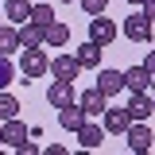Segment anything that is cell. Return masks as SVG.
Here are the masks:
<instances>
[{
	"mask_svg": "<svg viewBox=\"0 0 155 155\" xmlns=\"http://www.w3.org/2000/svg\"><path fill=\"white\" fill-rule=\"evenodd\" d=\"M124 140H128V151L136 155H143V151H151V143H155V132L143 124V120H132L128 128H124Z\"/></svg>",
	"mask_w": 155,
	"mask_h": 155,
	"instance_id": "3",
	"label": "cell"
},
{
	"mask_svg": "<svg viewBox=\"0 0 155 155\" xmlns=\"http://www.w3.org/2000/svg\"><path fill=\"white\" fill-rule=\"evenodd\" d=\"M0 27H4V12H0Z\"/></svg>",
	"mask_w": 155,
	"mask_h": 155,
	"instance_id": "29",
	"label": "cell"
},
{
	"mask_svg": "<svg viewBox=\"0 0 155 155\" xmlns=\"http://www.w3.org/2000/svg\"><path fill=\"white\" fill-rule=\"evenodd\" d=\"M16 51H23V43H19V27L12 23V27H0V54H16Z\"/></svg>",
	"mask_w": 155,
	"mask_h": 155,
	"instance_id": "17",
	"label": "cell"
},
{
	"mask_svg": "<svg viewBox=\"0 0 155 155\" xmlns=\"http://www.w3.org/2000/svg\"><path fill=\"white\" fill-rule=\"evenodd\" d=\"M43 39H47V31L35 27L31 19H27V23H19V43H23V47H43Z\"/></svg>",
	"mask_w": 155,
	"mask_h": 155,
	"instance_id": "19",
	"label": "cell"
},
{
	"mask_svg": "<svg viewBox=\"0 0 155 155\" xmlns=\"http://www.w3.org/2000/svg\"><path fill=\"white\" fill-rule=\"evenodd\" d=\"M101 140H105V124H81L78 128V143L85 147V151H93V147H101Z\"/></svg>",
	"mask_w": 155,
	"mask_h": 155,
	"instance_id": "14",
	"label": "cell"
},
{
	"mask_svg": "<svg viewBox=\"0 0 155 155\" xmlns=\"http://www.w3.org/2000/svg\"><path fill=\"white\" fill-rule=\"evenodd\" d=\"M128 4H132V8H140V4H143V0H128Z\"/></svg>",
	"mask_w": 155,
	"mask_h": 155,
	"instance_id": "26",
	"label": "cell"
},
{
	"mask_svg": "<svg viewBox=\"0 0 155 155\" xmlns=\"http://www.w3.org/2000/svg\"><path fill=\"white\" fill-rule=\"evenodd\" d=\"M78 4H81L85 16H101V12H109V0H78Z\"/></svg>",
	"mask_w": 155,
	"mask_h": 155,
	"instance_id": "23",
	"label": "cell"
},
{
	"mask_svg": "<svg viewBox=\"0 0 155 155\" xmlns=\"http://www.w3.org/2000/svg\"><path fill=\"white\" fill-rule=\"evenodd\" d=\"M58 4H78V0H58Z\"/></svg>",
	"mask_w": 155,
	"mask_h": 155,
	"instance_id": "27",
	"label": "cell"
},
{
	"mask_svg": "<svg viewBox=\"0 0 155 155\" xmlns=\"http://www.w3.org/2000/svg\"><path fill=\"white\" fill-rule=\"evenodd\" d=\"M151 19H147V12H143V8H140V12H132V16L124 19V27H120V31H124V39H132V43H151Z\"/></svg>",
	"mask_w": 155,
	"mask_h": 155,
	"instance_id": "2",
	"label": "cell"
},
{
	"mask_svg": "<svg viewBox=\"0 0 155 155\" xmlns=\"http://www.w3.org/2000/svg\"><path fill=\"white\" fill-rule=\"evenodd\" d=\"M70 43V27L62 23V19H54L51 27H47V39H43V47H66Z\"/></svg>",
	"mask_w": 155,
	"mask_h": 155,
	"instance_id": "18",
	"label": "cell"
},
{
	"mask_svg": "<svg viewBox=\"0 0 155 155\" xmlns=\"http://www.w3.org/2000/svg\"><path fill=\"white\" fill-rule=\"evenodd\" d=\"M124 89H128V93H147V89H151V70H147L143 62L128 66V70H124Z\"/></svg>",
	"mask_w": 155,
	"mask_h": 155,
	"instance_id": "7",
	"label": "cell"
},
{
	"mask_svg": "<svg viewBox=\"0 0 155 155\" xmlns=\"http://www.w3.org/2000/svg\"><path fill=\"white\" fill-rule=\"evenodd\" d=\"M151 109H155V89H151Z\"/></svg>",
	"mask_w": 155,
	"mask_h": 155,
	"instance_id": "28",
	"label": "cell"
},
{
	"mask_svg": "<svg viewBox=\"0 0 155 155\" xmlns=\"http://www.w3.org/2000/svg\"><path fill=\"white\" fill-rule=\"evenodd\" d=\"M78 74H81L78 54H54V58H51V78H66V81H74Z\"/></svg>",
	"mask_w": 155,
	"mask_h": 155,
	"instance_id": "10",
	"label": "cell"
},
{
	"mask_svg": "<svg viewBox=\"0 0 155 155\" xmlns=\"http://www.w3.org/2000/svg\"><path fill=\"white\" fill-rule=\"evenodd\" d=\"M101 43H93V39H85L81 47H78V62H81V70H97L101 66Z\"/></svg>",
	"mask_w": 155,
	"mask_h": 155,
	"instance_id": "13",
	"label": "cell"
},
{
	"mask_svg": "<svg viewBox=\"0 0 155 155\" xmlns=\"http://www.w3.org/2000/svg\"><path fill=\"white\" fill-rule=\"evenodd\" d=\"M19 70H23L27 81H31V78H47V74H51L47 51H43V47H23V51H19Z\"/></svg>",
	"mask_w": 155,
	"mask_h": 155,
	"instance_id": "1",
	"label": "cell"
},
{
	"mask_svg": "<svg viewBox=\"0 0 155 155\" xmlns=\"http://www.w3.org/2000/svg\"><path fill=\"white\" fill-rule=\"evenodd\" d=\"M85 120H89V113H85L78 101H70L66 109H58V124H62V132H74V136H78V128H81Z\"/></svg>",
	"mask_w": 155,
	"mask_h": 155,
	"instance_id": "9",
	"label": "cell"
},
{
	"mask_svg": "<svg viewBox=\"0 0 155 155\" xmlns=\"http://www.w3.org/2000/svg\"><path fill=\"white\" fill-rule=\"evenodd\" d=\"M8 116H19V101L8 89H0V120H8Z\"/></svg>",
	"mask_w": 155,
	"mask_h": 155,
	"instance_id": "21",
	"label": "cell"
},
{
	"mask_svg": "<svg viewBox=\"0 0 155 155\" xmlns=\"http://www.w3.org/2000/svg\"><path fill=\"white\" fill-rule=\"evenodd\" d=\"M16 78V66H12V58L0 54V89H8V81Z\"/></svg>",
	"mask_w": 155,
	"mask_h": 155,
	"instance_id": "22",
	"label": "cell"
},
{
	"mask_svg": "<svg viewBox=\"0 0 155 155\" xmlns=\"http://www.w3.org/2000/svg\"><path fill=\"white\" fill-rule=\"evenodd\" d=\"M101 124H105L109 136H124V128L132 124V116H128V109H113V105H109V109L101 113Z\"/></svg>",
	"mask_w": 155,
	"mask_h": 155,
	"instance_id": "11",
	"label": "cell"
},
{
	"mask_svg": "<svg viewBox=\"0 0 155 155\" xmlns=\"http://www.w3.org/2000/svg\"><path fill=\"white\" fill-rule=\"evenodd\" d=\"M151 89H155V78H151Z\"/></svg>",
	"mask_w": 155,
	"mask_h": 155,
	"instance_id": "30",
	"label": "cell"
},
{
	"mask_svg": "<svg viewBox=\"0 0 155 155\" xmlns=\"http://www.w3.org/2000/svg\"><path fill=\"white\" fill-rule=\"evenodd\" d=\"M31 23L47 31V27L54 23V8H51V4H31Z\"/></svg>",
	"mask_w": 155,
	"mask_h": 155,
	"instance_id": "20",
	"label": "cell"
},
{
	"mask_svg": "<svg viewBox=\"0 0 155 155\" xmlns=\"http://www.w3.org/2000/svg\"><path fill=\"white\" fill-rule=\"evenodd\" d=\"M124 109H128V116H132V120H147V116L155 113V109H151V97H147V93H132Z\"/></svg>",
	"mask_w": 155,
	"mask_h": 155,
	"instance_id": "16",
	"label": "cell"
},
{
	"mask_svg": "<svg viewBox=\"0 0 155 155\" xmlns=\"http://www.w3.org/2000/svg\"><path fill=\"white\" fill-rule=\"evenodd\" d=\"M78 105H81V109H85L89 116H101L105 109H109V97H105V93H101V89L93 85V89H85V93H78Z\"/></svg>",
	"mask_w": 155,
	"mask_h": 155,
	"instance_id": "12",
	"label": "cell"
},
{
	"mask_svg": "<svg viewBox=\"0 0 155 155\" xmlns=\"http://www.w3.org/2000/svg\"><path fill=\"white\" fill-rule=\"evenodd\" d=\"M0 147H4V140H0Z\"/></svg>",
	"mask_w": 155,
	"mask_h": 155,
	"instance_id": "31",
	"label": "cell"
},
{
	"mask_svg": "<svg viewBox=\"0 0 155 155\" xmlns=\"http://www.w3.org/2000/svg\"><path fill=\"white\" fill-rule=\"evenodd\" d=\"M97 89L109 97V101H113L116 93H124V70H113V66L101 70V66H97Z\"/></svg>",
	"mask_w": 155,
	"mask_h": 155,
	"instance_id": "8",
	"label": "cell"
},
{
	"mask_svg": "<svg viewBox=\"0 0 155 155\" xmlns=\"http://www.w3.org/2000/svg\"><path fill=\"white\" fill-rule=\"evenodd\" d=\"M31 136V128L19 120V116H8V120H0V140H4V147H12V151H19V143Z\"/></svg>",
	"mask_w": 155,
	"mask_h": 155,
	"instance_id": "4",
	"label": "cell"
},
{
	"mask_svg": "<svg viewBox=\"0 0 155 155\" xmlns=\"http://www.w3.org/2000/svg\"><path fill=\"white\" fill-rule=\"evenodd\" d=\"M70 101H78L74 81H66V78H54V81L47 85V105H51V109H66Z\"/></svg>",
	"mask_w": 155,
	"mask_h": 155,
	"instance_id": "6",
	"label": "cell"
},
{
	"mask_svg": "<svg viewBox=\"0 0 155 155\" xmlns=\"http://www.w3.org/2000/svg\"><path fill=\"white\" fill-rule=\"evenodd\" d=\"M143 66H147V70H151V78H155V51H151L147 58H143Z\"/></svg>",
	"mask_w": 155,
	"mask_h": 155,
	"instance_id": "25",
	"label": "cell"
},
{
	"mask_svg": "<svg viewBox=\"0 0 155 155\" xmlns=\"http://www.w3.org/2000/svg\"><path fill=\"white\" fill-rule=\"evenodd\" d=\"M120 35V27H116L113 19L105 16V12H101V16H89V39H93V43H101V47H113V39Z\"/></svg>",
	"mask_w": 155,
	"mask_h": 155,
	"instance_id": "5",
	"label": "cell"
},
{
	"mask_svg": "<svg viewBox=\"0 0 155 155\" xmlns=\"http://www.w3.org/2000/svg\"><path fill=\"white\" fill-rule=\"evenodd\" d=\"M4 19L8 23H27L31 19V0H4Z\"/></svg>",
	"mask_w": 155,
	"mask_h": 155,
	"instance_id": "15",
	"label": "cell"
},
{
	"mask_svg": "<svg viewBox=\"0 0 155 155\" xmlns=\"http://www.w3.org/2000/svg\"><path fill=\"white\" fill-rule=\"evenodd\" d=\"M140 8H143V12H147V19H151V23H155V0H143Z\"/></svg>",
	"mask_w": 155,
	"mask_h": 155,
	"instance_id": "24",
	"label": "cell"
}]
</instances>
